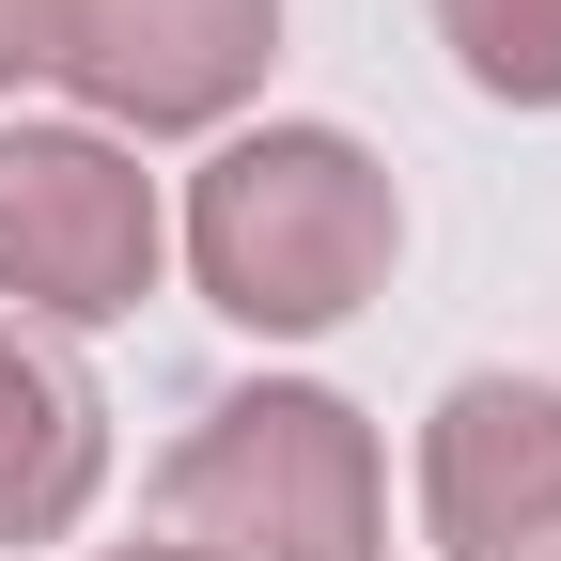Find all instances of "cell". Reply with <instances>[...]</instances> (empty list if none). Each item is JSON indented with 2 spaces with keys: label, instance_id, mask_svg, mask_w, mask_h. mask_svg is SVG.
<instances>
[{
  "label": "cell",
  "instance_id": "5",
  "mask_svg": "<svg viewBox=\"0 0 561 561\" xmlns=\"http://www.w3.org/2000/svg\"><path fill=\"white\" fill-rule=\"evenodd\" d=\"M421 515L453 561H561V390L453 375L421 421Z\"/></svg>",
  "mask_w": 561,
  "mask_h": 561
},
{
  "label": "cell",
  "instance_id": "2",
  "mask_svg": "<svg viewBox=\"0 0 561 561\" xmlns=\"http://www.w3.org/2000/svg\"><path fill=\"white\" fill-rule=\"evenodd\" d=\"M172 530L203 561H375L390 483H375L359 405L312 390V375L219 390L187 421V453H172Z\"/></svg>",
  "mask_w": 561,
  "mask_h": 561
},
{
  "label": "cell",
  "instance_id": "6",
  "mask_svg": "<svg viewBox=\"0 0 561 561\" xmlns=\"http://www.w3.org/2000/svg\"><path fill=\"white\" fill-rule=\"evenodd\" d=\"M94 468H110L94 375L62 359L47 328L0 312V546H62V530L94 515Z\"/></svg>",
  "mask_w": 561,
  "mask_h": 561
},
{
  "label": "cell",
  "instance_id": "8",
  "mask_svg": "<svg viewBox=\"0 0 561 561\" xmlns=\"http://www.w3.org/2000/svg\"><path fill=\"white\" fill-rule=\"evenodd\" d=\"M32 62H47V0H0V94L32 79Z\"/></svg>",
  "mask_w": 561,
  "mask_h": 561
},
{
  "label": "cell",
  "instance_id": "7",
  "mask_svg": "<svg viewBox=\"0 0 561 561\" xmlns=\"http://www.w3.org/2000/svg\"><path fill=\"white\" fill-rule=\"evenodd\" d=\"M437 32L500 110H561V0H437Z\"/></svg>",
  "mask_w": 561,
  "mask_h": 561
},
{
  "label": "cell",
  "instance_id": "1",
  "mask_svg": "<svg viewBox=\"0 0 561 561\" xmlns=\"http://www.w3.org/2000/svg\"><path fill=\"white\" fill-rule=\"evenodd\" d=\"M390 250H405V203H390V172H375L343 125H250V140H219L203 187H187L203 297H219L234 328H265V343L343 328V312L390 280Z\"/></svg>",
  "mask_w": 561,
  "mask_h": 561
},
{
  "label": "cell",
  "instance_id": "3",
  "mask_svg": "<svg viewBox=\"0 0 561 561\" xmlns=\"http://www.w3.org/2000/svg\"><path fill=\"white\" fill-rule=\"evenodd\" d=\"M157 172L110 125H0V297L16 328H110L125 297H157Z\"/></svg>",
  "mask_w": 561,
  "mask_h": 561
},
{
  "label": "cell",
  "instance_id": "4",
  "mask_svg": "<svg viewBox=\"0 0 561 561\" xmlns=\"http://www.w3.org/2000/svg\"><path fill=\"white\" fill-rule=\"evenodd\" d=\"M280 47V0H47V62L79 79L94 125H219Z\"/></svg>",
  "mask_w": 561,
  "mask_h": 561
},
{
  "label": "cell",
  "instance_id": "9",
  "mask_svg": "<svg viewBox=\"0 0 561 561\" xmlns=\"http://www.w3.org/2000/svg\"><path fill=\"white\" fill-rule=\"evenodd\" d=\"M110 561H203V546H110Z\"/></svg>",
  "mask_w": 561,
  "mask_h": 561
}]
</instances>
